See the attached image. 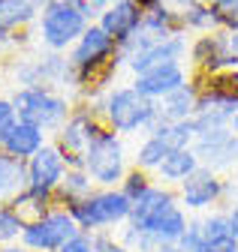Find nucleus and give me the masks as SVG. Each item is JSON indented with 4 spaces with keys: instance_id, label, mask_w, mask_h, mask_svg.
I'll use <instances>...</instances> for the list:
<instances>
[{
    "instance_id": "nucleus-31",
    "label": "nucleus",
    "mask_w": 238,
    "mask_h": 252,
    "mask_svg": "<svg viewBox=\"0 0 238 252\" xmlns=\"http://www.w3.org/2000/svg\"><path fill=\"white\" fill-rule=\"evenodd\" d=\"M57 3H70V6H76V9H81L91 21H97V15H100V9L94 6V0H57Z\"/></svg>"
},
{
    "instance_id": "nucleus-33",
    "label": "nucleus",
    "mask_w": 238,
    "mask_h": 252,
    "mask_svg": "<svg viewBox=\"0 0 238 252\" xmlns=\"http://www.w3.org/2000/svg\"><path fill=\"white\" fill-rule=\"evenodd\" d=\"M226 213H229V222H232V231H235V237H238V198L226 207Z\"/></svg>"
},
{
    "instance_id": "nucleus-22",
    "label": "nucleus",
    "mask_w": 238,
    "mask_h": 252,
    "mask_svg": "<svg viewBox=\"0 0 238 252\" xmlns=\"http://www.w3.org/2000/svg\"><path fill=\"white\" fill-rule=\"evenodd\" d=\"M181 24H184V33H214V30H223L220 24V6H211V3H196L187 6L181 12Z\"/></svg>"
},
{
    "instance_id": "nucleus-28",
    "label": "nucleus",
    "mask_w": 238,
    "mask_h": 252,
    "mask_svg": "<svg viewBox=\"0 0 238 252\" xmlns=\"http://www.w3.org/2000/svg\"><path fill=\"white\" fill-rule=\"evenodd\" d=\"M91 237H94V249L97 252H133L121 240V234H118V231H94Z\"/></svg>"
},
{
    "instance_id": "nucleus-17",
    "label": "nucleus",
    "mask_w": 238,
    "mask_h": 252,
    "mask_svg": "<svg viewBox=\"0 0 238 252\" xmlns=\"http://www.w3.org/2000/svg\"><path fill=\"white\" fill-rule=\"evenodd\" d=\"M48 144V132L45 129H40V126H34V123H24V120H18L15 123V129L6 135V141L0 144L9 156H15V159H31V156L37 153V150H42Z\"/></svg>"
},
{
    "instance_id": "nucleus-19",
    "label": "nucleus",
    "mask_w": 238,
    "mask_h": 252,
    "mask_svg": "<svg viewBox=\"0 0 238 252\" xmlns=\"http://www.w3.org/2000/svg\"><path fill=\"white\" fill-rule=\"evenodd\" d=\"M196 99H199V81L193 78L190 84L178 87L175 93H169L166 99L157 102V117L160 120H169V123H175V120H190L196 114Z\"/></svg>"
},
{
    "instance_id": "nucleus-3",
    "label": "nucleus",
    "mask_w": 238,
    "mask_h": 252,
    "mask_svg": "<svg viewBox=\"0 0 238 252\" xmlns=\"http://www.w3.org/2000/svg\"><path fill=\"white\" fill-rule=\"evenodd\" d=\"M67 210L73 213L79 228L87 231V234H94V231H118V228L127 225L133 201L118 186H97L87 198L70 204Z\"/></svg>"
},
{
    "instance_id": "nucleus-39",
    "label": "nucleus",
    "mask_w": 238,
    "mask_h": 252,
    "mask_svg": "<svg viewBox=\"0 0 238 252\" xmlns=\"http://www.w3.org/2000/svg\"><path fill=\"white\" fill-rule=\"evenodd\" d=\"M229 126H232V132H235V135H238V114H235V117H232V123H229Z\"/></svg>"
},
{
    "instance_id": "nucleus-8",
    "label": "nucleus",
    "mask_w": 238,
    "mask_h": 252,
    "mask_svg": "<svg viewBox=\"0 0 238 252\" xmlns=\"http://www.w3.org/2000/svg\"><path fill=\"white\" fill-rule=\"evenodd\" d=\"M178 192V201L187 213H208V210H217V207H226V195H229V183L223 174L211 171L199 165L181 186H175Z\"/></svg>"
},
{
    "instance_id": "nucleus-27",
    "label": "nucleus",
    "mask_w": 238,
    "mask_h": 252,
    "mask_svg": "<svg viewBox=\"0 0 238 252\" xmlns=\"http://www.w3.org/2000/svg\"><path fill=\"white\" fill-rule=\"evenodd\" d=\"M157 180H154V174H148V171H142V168H130L127 174H124V180H121V186H118V189H121V192L130 198V201H139L145 192H148V189H151Z\"/></svg>"
},
{
    "instance_id": "nucleus-26",
    "label": "nucleus",
    "mask_w": 238,
    "mask_h": 252,
    "mask_svg": "<svg viewBox=\"0 0 238 252\" xmlns=\"http://www.w3.org/2000/svg\"><path fill=\"white\" fill-rule=\"evenodd\" d=\"M24 219L18 216V210L12 204H0V246H9L18 243L24 234Z\"/></svg>"
},
{
    "instance_id": "nucleus-10",
    "label": "nucleus",
    "mask_w": 238,
    "mask_h": 252,
    "mask_svg": "<svg viewBox=\"0 0 238 252\" xmlns=\"http://www.w3.org/2000/svg\"><path fill=\"white\" fill-rule=\"evenodd\" d=\"M190 66L193 75H217L223 69H238V57L229 48L226 30H214V33H199L190 39Z\"/></svg>"
},
{
    "instance_id": "nucleus-30",
    "label": "nucleus",
    "mask_w": 238,
    "mask_h": 252,
    "mask_svg": "<svg viewBox=\"0 0 238 252\" xmlns=\"http://www.w3.org/2000/svg\"><path fill=\"white\" fill-rule=\"evenodd\" d=\"M61 252H97L94 249V237L87 234V231H79L67 246H61Z\"/></svg>"
},
{
    "instance_id": "nucleus-2",
    "label": "nucleus",
    "mask_w": 238,
    "mask_h": 252,
    "mask_svg": "<svg viewBox=\"0 0 238 252\" xmlns=\"http://www.w3.org/2000/svg\"><path fill=\"white\" fill-rule=\"evenodd\" d=\"M127 225L139 228V231H148V234H154L160 240L178 243L181 234L187 231V225H190V213L181 207L178 192L172 186L154 183L139 201H133Z\"/></svg>"
},
{
    "instance_id": "nucleus-24",
    "label": "nucleus",
    "mask_w": 238,
    "mask_h": 252,
    "mask_svg": "<svg viewBox=\"0 0 238 252\" xmlns=\"http://www.w3.org/2000/svg\"><path fill=\"white\" fill-rule=\"evenodd\" d=\"M151 135H160L166 144H169V150H181V147H193V141H196V126H193V117L190 120H175V123H169V120H154V126L148 129Z\"/></svg>"
},
{
    "instance_id": "nucleus-1",
    "label": "nucleus",
    "mask_w": 238,
    "mask_h": 252,
    "mask_svg": "<svg viewBox=\"0 0 238 252\" xmlns=\"http://www.w3.org/2000/svg\"><path fill=\"white\" fill-rule=\"evenodd\" d=\"M81 102L91 105L109 129H115L124 138L148 132L157 120V102L142 96L133 84H112L109 90L94 93V96H87Z\"/></svg>"
},
{
    "instance_id": "nucleus-21",
    "label": "nucleus",
    "mask_w": 238,
    "mask_h": 252,
    "mask_svg": "<svg viewBox=\"0 0 238 252\" xmlns=\"http://www.w3.org/2000/svg\"><path fill=\"white\" fill-rule=\"evenodd\" d=\"M94 189H97V183L91 180V174H87L84 168H67L61 186L54 189V198H57V204H61V207H70V204L87 198Z\"/></svg>"
},
{
    "instance_id": "nucleus-15",
    "label": "nucleus",
    "mask_w": 238,
    "mask_h": 252,
    "mask_svg": "<svg viewBox=\"0 0 238 252\" xmlns=\"http://www.w3.org/2000/svg\"><path fill=\"white\" fill-rule=\"evenodd\" d=\"M142 18H145V12L139 9L136 0H115V3L103 6V12L97 15V24L121 45L142 27Z\"/></svg>"
},
{
    "instance_id": "nucleus-9",
    "label": "nucleus",
    "mask_w": 238,
    "mask_h": 252,
    "mask_svg": "<svg viewBox=\"0 0 238 252\" xmlns=\"http://www.w3.org/2000/svg\"><path fill=\"white\" fill-rule=\"evenodd\" d=\"M100 126H103V120L91 105H84V102L73 105V114L64 120V126L51 138L57 147H61V153L67 156L70 168H81V156H84L87 144H91V138L97 135Z\"/></svg>"
},
{
    "instance_id": "nucleus-4",
    "label": "nucleus",
    "mask_w": 238,
    "mask_h": 252,
    "mask_svg": "<svg viewBox=\"0 0 238 252\" xmlns=\"http://www.w3.org/2000/svg\"><path fill=\"white\" fill-rule=\"evenodd\" d=\"M81 168L91 174V180L97 186H121L124 174L133 168L124 135H118L115 129H109L103 123L81 156Z\"/></svg>"
},
{
    "instance_id": "nucleus-18",
    "label": "nucleus",
    "mask_w": 238,
    "mask_h": 252,
    "mask_svg": "<svg viewBox=\"0 0 238 252\" xmlns=\"http://www.w3.org/2000/svg\"><path fill=\"white\" fill-rule=\"evenodd\" d=\"M202 162H199V156H196V150L193 147H181V150H172L166 159H163V165L154 171V180L157 183H163V186H181L196 168H199Z\"/></svg>"
},
{
    "instance_id": "nucleus-14",
    "label": "nucleus",
    "mask_w": 238,
    "mask_h": 252,
    "mask_svg": "<svg viewBox=\"0 0 238 252\" xmlns=\"http://www.w3.org/2000/svg\"><path fill=\"white\" fill-rule=\"evenodd\" d=\"M196 252H238V237L232 231L226 207L199 216V246Z\"/></svg>"
},
{
    "instance_id": "nucleus-35",
    "label": "nucleus",
    "mask_w": 238,
    "mask_h": 252,
    "mask_svg": "<svg viewBox=\"0 0 238 252\" xmlns=\"http://www.w3.org/2000/svg\"><path fill=\"white\" fill-rule=\"evenodd\" d=\"M0 252H34V249L24 246V243L18 240V243H9V246H0Z\"/></svg>"
},
{
    "instance_id": "nucleus-6",
    "label": "nucleus",
    "mask_w": 238,
    "mask_h": 252,
    "mask_svg": "<svg viewBox=\"0 0 238 252\" xmlns=\"http://www.w3.org/2000/svg\"><path fill=\"white\" fill-rule=\"evenodd\" d=\"M94 21L87 18L81 9L70 6V3H57V0H48L45 9L37 18V39L45 51H57V54H67L76 39L84 33Z\"/></svg>"
},
{
    "instance_id": "nucleus-16",
    "label": "nucleus",
    "mask_w": 238,
    "mask_h": 252,
    "mask_svg": "<svg viewBox=\"0 0 238 252\" xmlns=\"http://www.w3.org/2000/svg\"><path fill=\"white\" fill-rule=\"evenodd\" d=\"M45 3L48 0H0V36L21 33L31 24H37Z\"/></svg>"
},
{
    "instance_id": "nucleus-38",
    "label": "nucleus",
    "mask_w": 238,
    "mask_h": 252,
    "mask_svg": "<svg viewBox=\"0 0 238 252\" xmlns=\"http://www.w3.org/2000/svg\"><path fill=\"white\" fill-rule=\"evenodd\" d=\"M109 3H115V0H94V6H97L100 12H103V6H109Z\"/></svg>"
},
{
    "instance_id": "nucleus-7",
    "label": "nucleus",
    "mask_w": 238,
    "mask_h": 252,
    "mask_svg": "<svg viewBox=\"0 0 238 252\" xmlns=\"http://www.w3.org/2000/svg\"><path fill=\"white\" fill-rule=\"evenodd\" d=\"M79 231L81 228L73 219V213L67 207H61V204H54L40 219H34V222L24 225L21 243L31 246L34 252H61V246H67Z\"/></svg>"
},
{
    "instance_id": "nucleus-34",
    "label": "nucleus",
    "mask_w": 238,
    "mask_h": 252,
    "mask_svg": "<svg viewBox=\"0 0 238 252\" xmlns=\"http://www.w3.org/2000/svg\"><path fill=\"white\" fill-rule=\"evenodd\" d=\"M136 3H139V9H142V12H151V9L163 6V0H136Z\"/></svg>"
},
{
    "instance_id": "nucleus-25",
    "label": "nucleus",
    "mask_w": 238,
    "mask_h": 252,
    "mask_svg": "<svg viewBox=\"0 0 238 252\" xmlns=\"http://www.w3.org/2000/svg\"><path fill=\"white\" fill-rule=\"evenodd\" d=\"M57 204L54 192H42V189H34V186H27L24 192L12 201V207L18 210V216L24 219V222H34V219H40L45 210H51Z\"/></svg>"
},
{
    "instance_id": "nucleus-13",
    "label": "nucleus",
    "mask_w": 238,
    "mask_h": 252,
    "mask_svg": "<svg viewBox=\"0 0 238 252\" xmlns=\"http://www.w3.org/2000/svg\"><path fill=\"white\" fill-rule=\"evenodd\" d=\"M67 156L61 153L54 141H48L42 150H37L31 159H27V186L42 189V192H54L61 186L64 174H67Z\"/></svg>"
},
{
    "instance_id": "nucleus-20",
    "label": "nucleus",
    "mask_w": 238,
    "mask_h": 252,
    "mask_svg": "<svg viewBox=\"0 0 238 252\" xmlns=\"http://www.w3.org/2000/svg\"><path fill=\"white\" fill-rule=\"evenodd\" d=\"M27 189V162L0 147V204H12Z\"/></svg>"
},
{
    "instance_id": "nucleus-29",
    "label": "nucleus",
    "mask_w": 238,
    "mask_h": 252,
    "mask_svg": "<svg viewBox=\"0 0 238 252\" xmlns=\"http://www.w3.org/2000/svg\"><path fill=\"white\" fill-rule=\"evenodd\" d=\"M15 123H18V111L12 105L9 96H0V144L6 141V135L15 129Z\"/></svg>"
},
{
    "instance_id": "nucleus-23",
    "label": "nucleus",
    "mask_w": 238,
    "mask_h": 252,
    "mask_svg": "<svg viewBox=\"0 0 238 252\" xmlns=\"http://www.w3.org/2000/svg\"><path fill=\"white\" fill-rule=\"evenodd\" d=\"M172 150H169V144L160 138V135H151V132H145V138L136 144V150H133V165L136 168H142V171H148V174H154L160 165H163V159L169 156Z\"/></svg>"
},
{
    "instance_id": "nucleus-12",
    "label": "nucleus",
    "mask_w": 238,
    "mask_h": 252,
    "mask_svg": "<svg viewBox=\"0 0 238 252\" xmlns=\"http://www.w3.org/2000/svg\"><path fill=\"white\" fill-rule=\"evenodd\" d=\"M193 81V72L187 66V60H172V63H160V66H151V69H145L139 75H133V87L142 93V96L148 99H166L169 93H175L178 87H184Z\"/></svg>"
},
{
    "instance_id": "nucleus-5",
    "label": "nucleus",
    "mask_w": 238,
    "mask_h": 252,
    "mask_svg": "<svg viewBox=\"0 0 238 252\" xmlns=\"http://www.w3.org/2000/svg\"><path fill=\"white\" fill-rule=\"evenodd\" d=\"M9 99L18 111V120L34 123L51 135L64 126V120L73 114V105H76L67 93L54 87H15L9 93Z\"/></svg>"
},
{
    "instance_id": "nucleus-37",
    "label": "nucleus",
    "mask_w": 238,
    "mask_h": 252,
    "mask_svg": "<svg viewBox=\"0 0 238 252\" xmlns=\"http://www.w3.org/2000/svg\"><path fill=\"white\" fill-rule=\"evenodd\" d=\"M199 3H211V6H220V9H226V6H235L238 0H199Z\"/></svg>"
},
{
    "instance_id": "nucleus-40",
    "label": "nucleus",
    "mask_w": 238,
    "mask_h": 252,
    "mask_svg": "<svg viewBox=\"0 0 238 252\" xmlns=\"http://www.w3.org/2000/svg\"><path fill=\"white\" fill-rule=\"evenodd\" d=\"M235 198H238V180H235Z\"/></svg>"
},
{
    "instance_id": "nucleus-11",
    "label": "nucleus",
    "mask_w": 238,
    "mask_h": 252,
    "mask_svg": "<svg viewBox=\"0 0 238 252\" xmlns=\"http://www.w3.org/2000/svg\"><path fill=\"white\" fill-rule=\"evenodd\" d=\"M193 150L199 156V162L217 174L238 168V135L232 132V126H220V129L196 135Z\"/></svg>"
},
{
    "instance_id": "nucleus-36",
    "label": "nucleus",
    "mask_w": 238,
    "mask_h": 252,
    "mask_svg": "<svg viewBox=\"0 0 238 252\" xmlns=\"http://www.w3.org/2000/svg\"><path fill=\"white\" fill-rule=\"evenodd\" d=\"M226 36H229V48H232V54L238 57V30H226Z\"/></svg>"
},
{
    "instance_id": "nucleus-32",
    "label": "nucleus",
    "mask_w": 238,
    "mask_h": 252,
    "mask_svg": "<svg viewBox=\"0 0 238 252\" xmlns=\"http://www.w3.org/2000/svg\"><path fill=\"white\" fill-rule=\"evenodd\" d=\"M220 24H223V30H238V3L220 9Z\"/></svg>"
}]
</instances>
